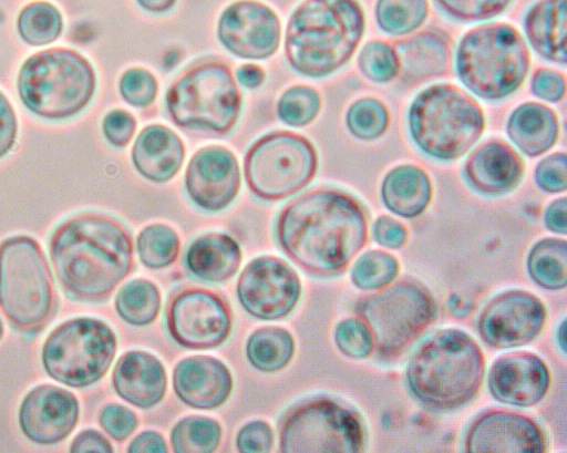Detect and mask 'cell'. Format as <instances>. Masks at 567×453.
<instances>
[{
    "label": "cell",
    "instance_id": "cell-8",
    "mask_svg": "<svg viewBox=\"0 0 567 453\" xmlns=\"http://www.w3.org/2000/svg\"><path fill=\"white\" fill-rule=\"evenodd\" d=\"M55 307L51 271L41 246L24 235L0 245V309L19 331L33 333Z\"/></svg>",
    "mask_w": 567,
    "mask_h": 453
},
{
    "label": "cell",
    "instance_id": "cell-26",
    "mask_svg": "<svg viewBox=\"0 0 567 453\" xmlns=\"http://www.w3.org/2000/svg\"><path fill=\"white\" fill-rule=\"evenodd\" d=\"M523 25L530 47L539 56L566 65L567 0H537L526 11Z\"/></svg>",
    "mask_w": 567,
    "mask_h": 453
},
{
    "label": "cell",
    "instance_id": "cell-33",
    "mask_svg": "<svg viewBox=\"0 0 567 453\" xmlns=\"http://www.w3.org/2000/svg\"><path fill=\"white\" fill-rule=\"evenodd\" d=\"M118 316L130 325L152 323L161 309V292L155 284L146 279H134L122 287L115 298Z\"/></svg>",
    "mask_w": 567,
    "mask_h": 453
},
{
    "label": "cell",
    "instance_id": "cell-21",
    "mask_svg": "<svg viewBox=\"0 0 567 453\" xmlns=\"http://www.w3.org/2000/svg\"><path fill=\"white\" fill-rule=\"evenodd\" d=\"M487 381L497 401L514 406H530L547 393L550 375L545 362L536 354L514 352L492 364Z\"/></svg>",
    "mask_w": 567,
    "mask_h": 453
},
{
    "label": "cell",
    "instance_id": "cell-20",
    "mask_svg": "<svg viewBox=\"0 0 567 453\" xmlns=\"http://www.w3.org/2000/svg\"><path fill=\"white\" fill-rule=\"evenodd\" d=\"M546 450L542 429L532 419L494 410L476 418L464 437V451L480 453H536Z\"/></svg>",
    "mask_w": 567,
    "mask_h": 453
},
{
    "label": "cell",
    "instance_id": "cell-2",
    "mask_svg": "<svg viewBox=\"0 0 567 453\" xmlns=\"http://www.w3.org/2000/svg\"><path fill=\"white\" fill-rule=\"evenodd\" d=\"M133 241L127 228L112 216L81 213L53 231L49 253L65 295L78 301L106 299L131 272Z\"/></svg>",
    "mask_w": 567,
    "mask_h": 453
},
{
    "label": "cell",
    "instance_id": "cell-55",
    "mask_svg": "<svg viewBox=\"0 0 567 453\" xmlns=\"http://www.w3.org/2000/svg\"><path fill=\"white\" fill-rule=\"evenodd\" d=\"M236 75L238 81L247 89H257L265 81L262 68L251 63L239 66Z\"/></svg>",
    "mask_w": 567,
    "mask_h": 453
},
{
    "label": "cell",
    "instance_id": "cell-53",
    "mask_svg": "<svg viewBox=\"0 0 567 453\" xmlns=\"http://www.w3.org/2000/svg\"><path fill=\"white\" fill-rule=\"evenodd\" d=\"M567 200L566 197L555 199L548 205L544 220L546 227L556 234L565 235L567 231Z\"/></svg>",
    "mask_w": 567,
    "mask_h": 453
},
{
    "label": "cell",
    "instance_id": "cell-34",
    "mask_svg": "<svg viewBox=\"0 0 567 453\" xmlns=\"http://www.w3.org/2000/svg\"><path fill=\"white\" fill-rule=\"evenodd\" d=\"M429 11V0H378L375 20L383 32L401 37L419 29Z\"/></svg>",
    "mask_w": 567,
    "mask_h": 453
},
{
    "label": "cell",
    "instance_id": "cell-35",
    "mask_svg": "<svg viewBox=\"0 0 567 453\" xmlns=\"http://www.w3.org/2000/svg\"><path fill=\"white\" fill-rule=\"evenodd\" d=\"M17 27L24 42L31 45H44L58 39L63 21L60 11L53 4L37 1L21 10Z\"/></svg>",
    "mask_w": 567,
    "mask_h": 453
},
{
    "label": "cell",
    "instance_id": "cell-9",
    "mask_svg": "<svg viewBox=\"0 0 567 453\" xmlns=\"http://www.w3.org/2000/svg\"><path fill=\"white\" fill-rule=\"evenodd\" d=\"M165 106L179 127L227 134L239 119L241 94L228 65L205 60L189 66L172 83Z\"/></svg>",
    "mask_w": 567,
    "mask_h": 453
},
{
    "label": "cell",
    "instance_id": "cell-22",
    "mask_svg": "<svg viewBox=\"0 0 567 453\" xmlns=\"http://www.w3.org/2000/svg\"><path fill=\"white\" fill-rule=\"evenodd\" d=\"M524 162L508 143L489 138L471 152L463 166L467 185L484 196H502L523 179Z\"/></svg>",
    "mask_w": 567,
    "mask_h": 453
},
{
    "label": "cell",
    "instance_id": "cell-10",
    "mask_svg": "<svg viewBox=\"0 0 567 453\" xmlns=\"http://www.w3.org/2000/svg\"><path fill=\"white\" fill-rule=\"evenodd\" d=\"M116 343L114 331L104 321L73 318L48 336L42 347V364L55 381L72 388H85L107 372Z\"/></svg>",
    "mask_w": 567,
    "mask_h": 453
},
{
    "label": "cell",
    "instance_id": "cell-31",
    "mask_svg": "<svg viewBox=\"0 0 567 453\" xmlns=\"http://www.w3.org/2000/svg\"><path fill=\"white\" fill-rule=\"evenodd\" d=\"M295 352L291 333L280 327H264L247 340L246 354L254 368L262 372H275L290 362Z\"/></svg>",
    "mask_w": 567,
    "mask_h": 453
},
{
    "label": "cell",
    "instance_id": "cell-23",
    "mask_svg": "<svg viewBox=\"0 0 567 453\" xmlns=\"http://www.w3.org/2000/svg\"><path fill=\"white\" fill-rule=\"evenodd\" d=\"M173 387L187 405L210 410L224 404L233 389L228 368L207 356H193L179 361L173 372Z\"/></svg>",
    "mask_w": 567,
    "mask_h": 453
},
{
    "label": "cell",
    "instance_id": "cell-39",
    "mask_svg": "<svg viewBox=\"0 0 567 453\" xmlns=\"http://www.w3.org/2000/svg\"><path fill=\"white\" fill-rule=\"evenodd\" d=\"M399 272L396 259L382 250L364 253L353 265L351 279L360 289L375 290L391 284Z\"/></svg>",
    "mask_w": 567,
    "mask_h": 453
},
{
    "label": "cell",
    "instance_id": "cell-38",
    "mask_svg": "<svg viewBox=\"0 0 567 453\" xmlns=\"http://www.w3.org/2000/svg\"><path fill=\"white\" fill-rule=\"evenodd\" d=\"M346 122L352 135L363 141H372L386 132L390 113L380 100L362 97L350 105Z\"/></svg>",
    "mask_w": 567,
    "mask_h": 453
},
{
    "label": "cell",
    "instance_id": "cell-19",
    "mask_svg": "<svg viewBox=\"0 0 567 453\" xmlns=\"http://www.w3.org/2000/svg\"><path fill=\"white\" fill-rule=\"evenodd\" d=\"M79 402L70 391L42 384L33 388L19 410V424L32 442L50 445L64 440L75 428Z\"/></svg>",
    "mask_w": 567,
    "mask_h": 453
},
{
    "label": "cell",
    "instance_id": "cell-50",
    "mask_svg": "<svg viewBox=\"0 0 567 453\" xmlns=\"http://www.w3.org/2000/svg\"><path fill=\"white\" fill-rule=\"evenodd\" d=\"M373 237L379 245L398 249L404 245L408 231L401 222L383 215L378 217L373 224Z\"/></svg>",
    "mask_w": 567,
    "mask_h": 453
},
{
    "label": "cell",
    "instance_id": "cell-15",
    "mask_svg": "<svg viewBox=\"0 0 567 453\" xmlns=\"http://www.w3.org/2000/svg\"><path fill=\"white\" fill-rule=\"evenodd\" d=\"M301 285L296 271L282 259L262 256L250 261L237 281L243 308L261 320L288 316L297 306Z\"/></svg>",
    "mask_w": 567,
    "mask_h": 453
},
{
    "label": "cell",
    "instance_id": "cell-57",
    "mask_svg": "<svg viewBox=\"0 0 567 453\" xmlns=\"http://www.w3.org/2000/svg\"><path fill=\"white\" fill-rule=\"evenodd\" d=\"M559 330H560V334L558 333L559 338H560V341L559 342V346L561 347V349L565 351V321H563L561 326L559 327Z\"/></svg>",
    "mask_w": 567,
    "mask_h": 453
},
{
    "label": "cell",
    "instance_id": "cell-37",
    "mask_svg": "<svg viewBox=\"0 0 567 453\" xmlns=\"http://www.w3.org/2000/svg\"><path fill=\"white\" fill-rule=\"evenodd\" d=\"M179 253V237L164 224L146 226L137 237L140 260L148 268L159 269L175 261Z\"/></svg>",
    "mask_w": 567,
    "mask_h": 453
},
{
    "label": "cell",
    "instance_id": "cell-3",
    "mask_svg": "<svg viewBox=\"0 0 567 453\" xmlns=\"http://www.w3.org/2000/svg\"><path fill=\"white\" fill-rule=\"evenodd\" d=\"M364 30L359 0H302L287 23L286 59L303 76H328L349 62Z\"/></svg>",
    "mask_w": 567,
    "mask_h": 453
},
{
    "label": "cell",
    "instance_id": "cell-51",
    "mask_svg": "<svg viewBox=\"0 0 567 453\" xmlns=\"http://www.w3.org/2000/svg\"><path fill=\"white\" fill-rule=\"evenodd\" d=\"M17 119L14 111L0 91V158L12 148L17 137Z\"/></svg>",
    "mask_w": 567,
    "mask_h": 453
},
{
    "label": "cell",
    "instance_id": "cell-14",
    "mask_svg": "<svg viewBox=\"0 0 567 453\" xmlns=\"http://www.w3.org/2000/svg\"><path fill=\"white\" fill-rule=\"evenodd\" d=\"M166 325L172 338L188 349H209L229 336L231 313L216 294L188 288L175 294L166 307Z\"/></svg>",
    "mask_w": 567,
    "mask_h": 453
},
{
    "label": "cell",
    "instance_id": "cell-54",
    "mask_svg": "<svg viewBox=\"0 0 567 453\" xmlns=\"http://www.w3.org/2000/svg\"><path fill=\"white\" fill-rule=\"evenodd\" d=\"M128 452H167L164 437L154 431L138 434L127 447Z\"/></svg>",
    "mask_w": 567,
    "mask_h": 453
},
{
    "label": "cell",
    "instance_id": "cell-32",
    "mask_svg": "<svg viewBox=\"0 0 567 453\" xmlns=\"http://www.w3.org/2000/svg\"><path fill=\"white\" fill-rule=\"evenodd\" d=\"M530 278L548 290L567 285V244L564 239L544 238L537 241L527 258Z\"/></svg>",
    "mask_w": 567,
    "mask_h": 453
},
{
    "label": "cell",
    "instance_id": "cell-1",
    "mask_svg": "<svg viewBox=\"0 0 567 453\" xmlns=\"http://www.w3.org/2000/svg\"><path fill=\"white\" fill-rule=\"evenodd\" d=\"M276 238L303 270L317 276L336 275L365 245L367 214L362 204L344 191L313 188L281 209Z\"/></svg>",
    "mask_w": 567,
    "mask_h": 453
},
{
    "label": "cell",
    "instance_id": "cell-40",
    "mask_svg": "<svg viewBox=\"0 0 567 453\" xmlns=\"http://www.w3.org/2000/svg\"><path fill=\"white\" fill-rule=\"evenodd\" d=\"M321 97L308 85H296L280 96L277 104L279 119L287 125L301 127L310 124L319 114Z\"/></svg>",
    "mask_w": 567,
    "mask_h": 453
},
{
    "label": "cell",
    "instance_id": "cell-52",
    "mask_svg": "<svg viewBox=\"0 0 567 453\" xmlns=\"http://www.w3.org/2000/svg\"><path fill=\"white\" fill-rule=\"evenodd\" d=\"M71 452H112L109 440L95 430H84L72 441Z\"/></svg>",
    "mask_w": 567,
    "mask_h": 453
},
{
    "label": "cell",
    "instance_id": "cell-25",
    "mask_svg": "<svg viewBox=\"0 0 567 453\" xmlns=\"http://www.w3.org/2000/svg\"><path fill=\"white\" fill-rule=\"evenodd\" d=\"M185 158L182 138L163 124H150L138 134L132 147V161L146 179L165 183L181 169Z\"/></svg>",
    "mask_w": 567,
    "mask_h": 453
},
{
    "label": "cell",
    "instance_id": "cell-45",
    "mask_svg": "<svg viewBox=\"0 0 567 453\" xmlns=\"http://www.w3.org/2000/svg\"><path fill=\"white\" fill-rule=\"evenodd\" d=\"M535 182L546 193L565 192L567 188L566 154L556 152L542 159L535 169Z\"/></svg>",
    "mask_w": 567,
    "mask_h": 453
},
{
    "label": "cell",
    "instance_id": "cell-17",
    "mask_svg": "<svg viewBox=\"0 0 567 453\" xmlns=\"http://www.w3.org/2000/svg\"><path fill=\"white\" fill-rule=\"evenodd\" d=\"M546 308L536 296L508 290L492 298L483 308L477 330L485 343L496 349L524 346L542 331Z\"/></svg>",
    "mask_w": 567,
    "mask_h": 453
},
{
    "label": "cell",
    "instance_id": "cell-48",
    "mask_svg": "<svg viewBox=\"0 0 567 453\" xmlns=\"http://www.w3.org/2000/svg\"><path fill=\"white\" fill-rule=\"evenodd\" d=\"M236 443L239 452H268L274 444V433L268 423L252 421L240 429Z\"/></svg>",
    "mask_w": 567,
    "mask_h": 453
},
{
    "label": "cell",
    "instance_id": "cell-18",
    "mask_svg": "<svg viewBox=\"0 0 567 453\" xmlns=\"http://www.w3.org/2000/svg\"><path fill=\"white\" fill-rule=\"evenodd\" d=\"M240 188V169L234 153L221 145L197 151L185 172V189L192 202L206 212L228 207Z\"/></svg>",
    "mask_w": 567,
    "mask_h": 453
},
{
    "label": "cell",
    "instance_id": "cell-44",
    "mask_svg": "<svg viewBox=\"0 0 567 453\" xmlns=\"http://www.w3.org/2000/svg\"><path fill=\"white\" fill-rule=\"evenodd\" d=\"M118 86L122 97L136 107H146L152 104L158 92L156 78L143 68L125 71Z\"/></svg>",
    "mask_w": 567,
    "mask_h": 453
},
{
    "label": "cell",
    "instance_id": "cell-46",
    "mask_svg": "<svg viewBox=\"0 0 567 453\" xmlns=\"http://www.w3.org/2000/svg\"><path fill=\"white\" fill-rule=\"evenodd\" d=\"M99 422L102 429L116 441L127 439L137 426L135 413L120 404L105 405L100 412Z\"/></svg>",
    "mask_w": 567,
    "mask_h": 453
},
{
    "label": "cell",
    "instance_id": "cell-12",
    "mask_svg": "<svg viewBox=\"0 0 567 453\" xmlns=\"http://www.w3.org/2000/svg\"><path fill=\"white\" fill-rule=\"evenodd\" d=\"M318 154L305 136L275 131L258 138L244 161L250 192L264 200H280L306 187L316 176Z\"/></svg>",
    "mask_w": 567,
    "mask_h": 453
},
{
    "label": "cell",
    "instance_id": "cell-42",
    "mask_svg": "<svg viewBox=\"0 0 567 453\" xmlns=\"http://www.w3.org/2000/svg\"><path fill=\"white\" fill-rule=\"evenodd\" d=\"M513 0H434L450 18L462 22L493 19L507 10Z\"/></svg>",
    "mask_w": 567,
    "mask_h": 453
},
{
    "label": "cell",
    "instance_id": "cell-24",
    "mask_svg": "<svg viewBox=\"0 0 567 453\" xmlns=\"http://www.w3.org/2000/svg\"><path fill=\"white\" fill-rule=\"evenodd\" d=\"M112 381L123 400L141 409H150L161 402L167 385L164 366L145 351L124 353L114 368Z\"/></svg>",
    "mask_w": 567,
    "mask_h": 453
},
{
    "label": "cell",
    "instance_id": "cell-43",
    "mask_svg": "<svg viewBox=\"0 0 567 453\" xmlns=\"http://www.w3.org/2000/svg\"><path fill=\"white\" fill-rule=\"evenodd\" d=\"M334 341L338 349L352 359L367 358L374 350V340L369 327L357 318H347L338 323Z\"/></svg>",
    "mask_w": 567,
    "mask_h": 453
},
{
    "label": "cell",
    "instance_id": "cell-16",
    "mask_svg": "<svg viewBox=\"0 0 567 453\" xmlns=\"http://www.w3.org/2000/svg\"><path fill=\"white\" fill-rule=\"evenodd\" d=\"M217 37L234 55L264 60L276 53L281 39L277 12L259 0H236L219 16Z\"/></svg>",
    "mask_w": 567,
    "mask_h": 453
},
{
    "label": "cell",
    "instance_id": "cell-6",
    "mask_svg": "<svg viewBox=\"0 0 567 453\" xmlns=\"http://www.w3.org/2000/svg\"><path fill=\"white\" fill-rule=\"evenodd\" d=\"M529 50L522 33L506 22H489L467 31L455 52L463 85L486 101L514 94L529 70Z\"/></svg>",
    "mask_w": 567,
    "mask_h": 453
},
{
    "label": "cell",
    "instance_id": "cell-30",
    "mask_svg": "<svg viewBox=\"0 0 567 453\" xmlns=\"http://www.w3.org/2000/svg\"><path fill=\"white\" fill-rule=\"evenodd\" d=\"M398 53L403 73L410 81L440 76L447 66V43L434 31H425L403 41Z\"/></svg>",
    "mask_w": 567,
    "mask_h": 453
},
{
    "label": "cell",
    "instance_id": "cell-28",
    "mask_svg": "<svg viewBox=\"0 0 567 453\" xmlns=\"http://www.w3.org/2000/svg\"><path fill=\"white\" fill-rule=\"evenodd\" d=\"M506 131L520 152L529 157H536L556 144L559 120L549 106L539 102H526L511 113Z\"/></svg>",
    "mask_w": 567,
    "mask_h": 453
},
{
    "label": "cell",
    "instance_id": "cell-47",
    "mask_svg": "<svg viewBox=\"0 0 567 453\" xmlns=\"http://www.w3.org/2000/svg\"><path fill=\"white\" fill-rule=\"evenodd\" d=\"M102 127L106 140L113 146L124 147L135 133L136 120L130 112L115 109L105 115Z\"/></svg>",
    "mask_w": 567,
    "mask_h": 453
},
{
    "label": "cell",
    "instance_id": "cell-56",
    "mask_svg": "<svg viewBox=\"0 0 567 453\" xmlns=\"http://www.w3.org/2000/svg\"><path fill=\"white\" fill-rule=\"evenodd\" d=\"M145 11L154 14L169 12L177 3V0H135Z\"/></svg>",
    "mask_w": 567,
    "mask_h": 453
},
{
    "label": "cell",
    "instance_id": "cell-49",
    "mask_svg": "<svg viewBox=\"0 0 567 453\" xmlns=\"http://www.w3.org/2000/svg\"><path fill=\"white\" fill-rule=\"evenodd\" d=\"M532 93L548 102H558L565 96L566 78L563 73L542 68L532 78Z\"/></svg>",
    "mask_w": 567,
    "mask_h": 453
},
{
    "label": "cell",
    "instance_id": "cell-5",
    "mask_svg": "<svg viewBox=\"0 0 567 453\" xmlns=\"http://www.w3.org/2000/svg\"><path fill=\"white\" fill-rule=\"evenodd\" d=\"M409 133L426 156L450 162L463 156L482 136L485 115L478 102L452 83L420 91L408 111Z\"/></svg>",
    "mask_w": 567,
    "mask_h": 453
},
{
    "label": "cell",
    "instance_id": "cell-58",
    "mask_svg": "<svg viewBox=\"0 0 567 453\" xmlns=\"http://www.w3.org/2000/svg\"><path fill=\"white\" fill-rule=\"evenodd\" d=\"M2 333H3V326H2V321H1V319H0V339H1V337H2Z\"/></svg>",
    "mask_w": 567,
    "mask_h": 453
},
{
    "label": "cell",
    "instance_id": "cell-29",
    "mask_svg": "<svg viewBox=\"0 0 567 453\" xmlns=\"http://www.w3.org/2000/svg\"><path fill=\"white\" fill-rule=\"evenodd\" d=\"M433 188L424 169L411 165H399L386 173L381 184V198L392 213L414 218L421 215L432 199Z\"/></svg>",
    "mask_w": 567,
    "mask_h": 453
},
{
    "label": "cell",
    "instance_id": "cell-4",
    "mask_svg": "<svg viewBox=\"0 0 567 453\" xmlns=\"http://www.w3.org/2000/svg\"><path fill=\"white\" fill-rule=\"evenodd\" d=\"M484 356L466 332L446 328L425 338L412 352L405 369L410 393L425 409L447 412L462 408L478 392Z\"/></svg>",
    "mask_w": 567,
    "mask_h": 453
},
{
    "label": "cell",
    "instance_id": "cell-11",
    "mask_svg": "<svg viewBox=\"0 0 567 453\" xmlns=\"http://www.w3.org/2000/svg\"><path fill=\"white\" fill-rule=\"evenodd\" d=\"M357 313L369 327L379 357L392 359L403 353L435 320L436 305L422 284L402 280L364 298Z\"/></svg>",
    "mask_w": 567,
    "mask_h": 453
},
{
    "label": "cell",
    "instance_id": "cell-13",
    "mask_svg": "<svg viewBox=\"0 0 567 453\" xmlns=\"http://www.w3.org/2000/svg\"><path fill=\"white\" fill-rule=\"evenodd\" d=\"M363 442L359 418L330 398H312L298 403L280 423L281 452H359Z\"/></svg>",
    "mask_w": 567,
    "mask_h": 453
},
{
    "label": "cell",
    "instance_id": "cell-27",
    "mask_svg": "<svg viewBox=\"0 0 567 453\" xmlns=\"http://www.w3.org/2000/svg\"><path fill=\"white\" fill-rule=\"evenodd\" d=\"M241 251L238 243L224 233H208L196 238L185 254V266L196 278L224 282L238 270Z\"/></svg>",
    "mask_w": 567,
    "mask_h": 453
},
{
    "label": "cell",
    "instance_id": "cell-7",
    "mask_svg": "<svg viewBox=\"0 0 567 453\" xmlns=\"http://www.w3.org/2000/svg\"><path fill=\"white\" fill-rule=\"evenodd\" d=\"M17 86L30 112L42 119L63 120L87 106L95 92L96 75L82 54L52 48L23 62Z\"/></svg>",
    "mask_w": 567,
    "mask_h": 453
},
{
    "label": "cell",
    "instance_id": "cell-41",
    "mask_svg": "<svg viewBox=\"0 0 567 453\" xmlns=\"http://www.w3.org/2000/svg\"><path fill=\"white\" fill-rule=\"evenodd\" d=\"M362 74L375 83H388L401 71L398 50L388 42L372 40L364 44L359 58Z\"/></svg>",
    "mask_w": 567,
    "mask_h": 453
},
{
    "label": "cell",
    "instance_id": "cell-36",
    "mask_svg": "<svg viewBox=\"0 0 567 453\" xmlns=\"http://www.w3.org/2000/svg\"><path fill=\"white\" fill-rule=\"evenodd\" d=\"M221 429L206 416H187L175 424L171 433L173 450L178 453L214 452L220 442Z\"/></svg>",
    "mask_w": 567,
    "mask_h": 453
}]
</instances>
